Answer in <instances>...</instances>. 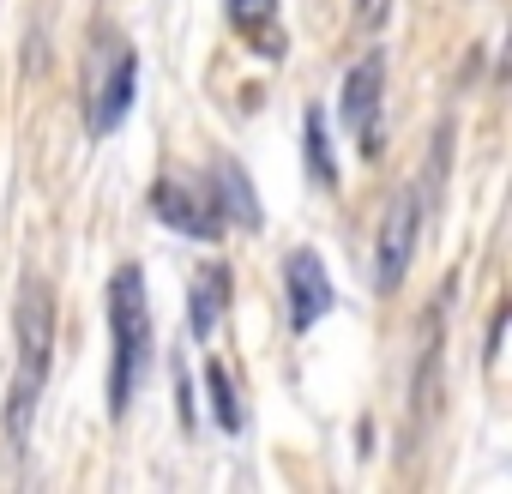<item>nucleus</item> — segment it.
<instances>
[{
    "mask_svg": "<svg viewBox=\"0 0 512 494\" xmlns=\"http://www.w3.org/2000/svg\"><path fill=\"white\" fill-rule=\"evenodd\" d=\"M13 332H19V368H13V386H7V446H13V458H25L31 416H37L49 362H55V290L43 278H25Z\"/></svg>",
    "mask_w": 512,
    "mask_h": 494,
    "instance_id": "nucleus-1",
    "label": "nucleus"
},
{
    "mask_svg": "<svg viewBox=\"0 0 512 494\" xmlns=\"http://www.w3.org/2000/svg\"><path fill=\"white\" fill-rule=\"evenodd\" d=\"M109 338H115V356H109V410L127 416L139 380H145V362H151V302H145V272L139 266H121L109 278Z\"/></svg>",
    "mask_w": 512,
    "mask_h": 494,
    "instance_id": "nucleus-2",
    "label": "nucleus"
},
{
    "mask_svg": "<svg viewBox=\"0 0 512 494\" xmlns=\"http://www.w3.org/2000/svg\"><path fill=\"white\" fill-rule=\"evenodd\" d=\"M133 85H139V55L133 43L115 31V25H97L91 31V91H85V127L91 133H115L127 103H133Z\"/></svg>",
    "mask_w": 512,
    "mask_h": 494,
    "instance_id": "nucleus-3",
    "label": "nucleus"
},
{
    "mask_svg": "<svg viewBox=\"0 0 512 494\" xmlns=\"http://www.w3.org/2000/svg\"><path fill=\"white\" fill-rule=\"evenodd\" d=\"M416 235H422V193L404 187V193L386 205L380 247H374V284H380V290H398V284H404L410 254H416Z\"/></svg>",
    "mask_w": 512,
    "mask_h": 494,
    "instance_id": "nucleus-4",
    "label": "nucleus"
},
{
    "mask_svg": "<svg viewBox=\"0 0 512 494\" xmlns=\"http://www.w3.org/2000/svg\"><path fill=\"white\" fill-rule=\"evenodd\" d=\"M380 91H386V61L380 55L356 61L344 79V127L362 139V151L380 145Z\"/></svg>",
    "mask_w": 512,
    "mask_h": 494,
    "instance_id": "nucleus-5",
    "label": "nucleus"
},
{
    "mask_svg": "<svg viewBox=\"0 0 512 494\" xmlns=\"http://www.w3.org/2000/svg\"><path fill=\"white\" fill-rule=\"evenodd\" d=\"M284 290H290V326H296V332H308V326L332 308V278L320 272L314 254H302V247L284 260Z\"/></svg>",
    "mask_w": 512,
    "mask_h": 494,
    "instance_id": "nucleus-6",
    "label": "nucleus"
},
{
    "mask_svg": "<svg viewBox=\"0 0 512 494\" xmlns=\"http://www.w3.org/2000/svg\"><path fill=\"white\" fill-rule=\"evenodd\" d=\"M151 205H157V217L175 223L181 235H199V241H217V235H223V211H205V199H199L187 181H157Z\"/></svg>",
    "mask_w": 512,
    "mask_h": 494,
    "instance_id": "nucleus-7",
    "label": "nucleus"
},
{
    "mask_svg": "<svg viewBox=\"0 0 512 494\" xmlns=\"http://www.w3.org/2000/svg\"><path fill=\"white\" fill-rule=\"evenodd\" d=\"M223 302H229V272L223 266H199V278H193V332L199 338L217 326Z\"/></svg>",
    "mask_w": 512,
    "mask_h": 494,
    "instance_id": "nucleus-8",
    "label": "nucleus"
},
{
    "mask_svg": "<svg viewBox=\"0 0 512 494\" xmlns=\"http://www.w3.org/2000/svg\"><path fill=\"white\" fill-rule=\"evenodd\" d=\"M302 139H308V175H314L320 187H332V181H338V163H332V133H326L320 109H308V121H302Z\"/></svg>",
    "mask_w": 512,
    "mask_h": 494,
    "instance_id": "nucleus-9",
    "label": "nucleus"
},
{
    "mask_svg": "<svg viewBox=\"0 0 512 494\" xmlns=\"http://www.w3.org/2000/svg\"><path fill=\"white\" fill-rule=\"evenodd\" d=\"M229 19H235V31H247L260 49H272L266 25H278V0H229Z\"/></svg>",
    "mask_w": 512,
    "mask_h": 494,
    "instance_id": "nucleus-10",
    "label": "nucleus"
},
{
    "mask_svg": "<svg viewBox=\"0 0 512 494\" xmlns=\"http://www.w3.org/2000/svg\"><path fill=\"white\" fill-rule=\"evenodd\" d=\"M217 187H229V217H235V223L260 229V205H253V187H247V175H241L235 163H223V169H217Z\"/></svg>",
    "mask_w": 512,
    "mask_h": 494,
    "instance_id": "nucleus-11",
    "label": "nucleus"
},
{
    "mask_svg": "<svg viewBox=\"0 0 512 494\" xmlns=\"http://www.w3.org/2000/svg\"><path fill=\"white\" fill-rule=\"evenodd\" d=\"M205 386H211V416L235 434V428H241V404H235V386H229L223 362H205Z\"/></svg>",
    "mask_w": 512,
    "mask_h": 494,
    "instance_id": "nucleus-12",
    "label": "nucleus"
}]
</instances>
